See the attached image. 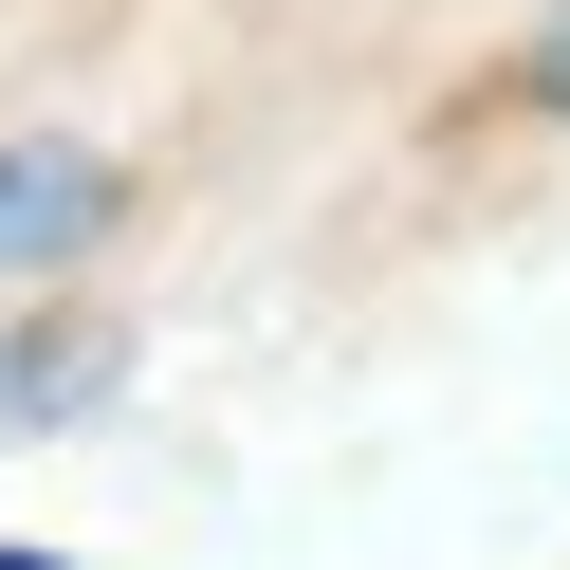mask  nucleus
Segmentation results:
<instances>
[{
  "label": "nucleus",
  "instance_id": "f257e3e1",
  "mask_svg": "<svg viewBox=\"0 0 570 570\" xmlns=\"http://www.w3.org/2000/svg\"><path fill=\"white\" fill-rule=\"evenodd\" d=\"M111 203H129L111 148H75V129H0V276H56L75 239H111Z\"/></svg>",
  "mask_w": 570,
  "mask_h": 570
},
{
  "label": "nucleus",
  "instance_id": "7ed1b4c3",
  "mask_svg": "<svg viewBox=\"0 0 570 570\" xmlns=\"http://www.w3.org/2000/svg\"><path fill=\"white\" fill-rule=\"evenodd\" d=\"M0 570H75V552H0Z\"/></svg>",
  "mask_w": 570,
  "mask_h": 570
},
{
  "label": "nucleus",
  "instance_id": "f03ea898",
  "mask_svg": "<svg viewBox=\"0 0 570 570\" xmlns=\"http://www.w3.org/2000/svg\"><path fill=\"white\" fill-rule=\"evenodd\" d=\"M515 75H533V92H552V111H570V0H552V19H533V56H515Z\"/></svg>",
  "mask_w": 570,
  "mask_h": 570
}]
</instances>
